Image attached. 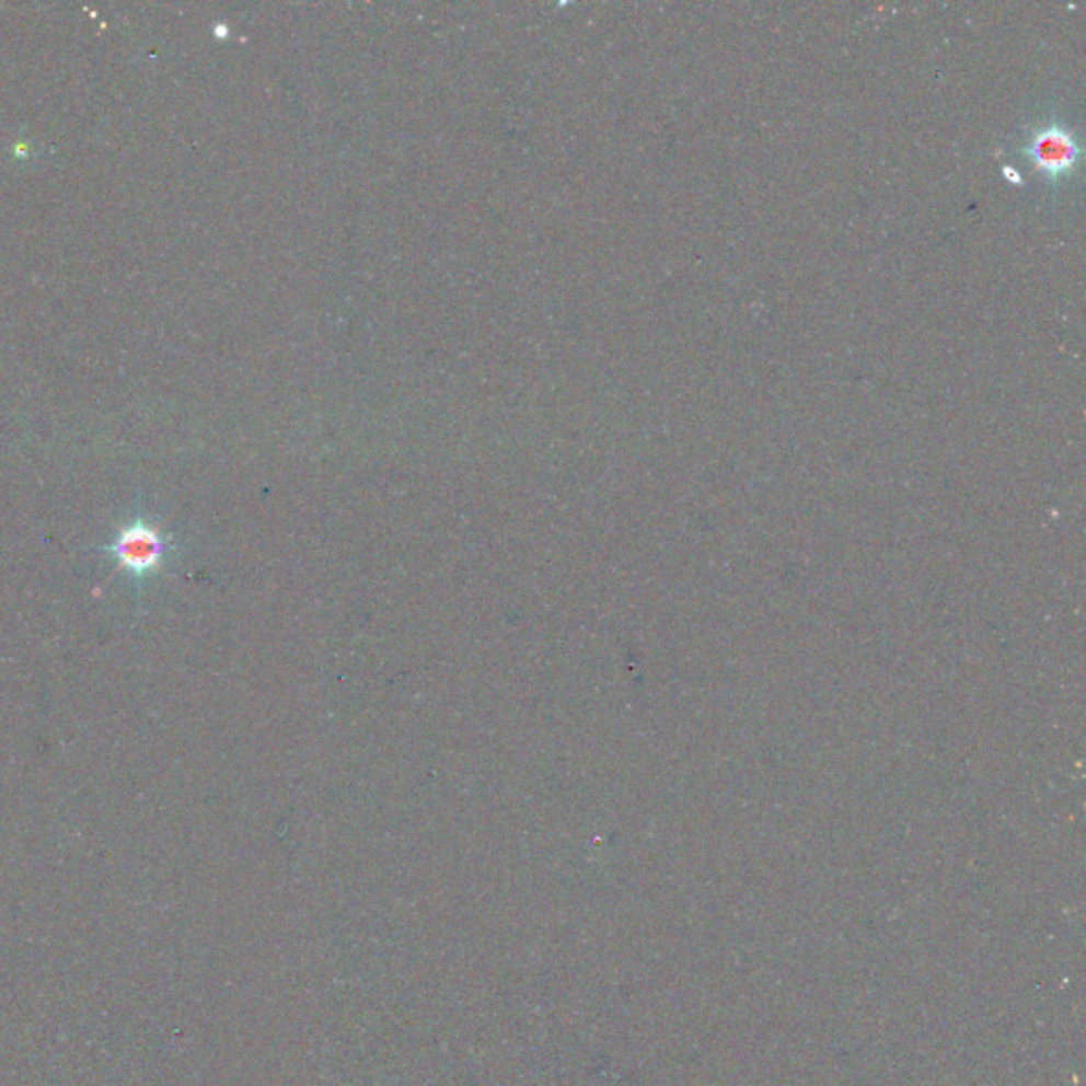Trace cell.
I'll list each match as a JSON object with an SVG mask.
<instances>
[{"label": "cell", "mask_w": 1086, "mask_h": 1086, "mask_svg": "<svg viewBox=\"0 0 1086 1086\" xmlns=\"http://www.w3.org/2000/svg\"><path fill=\"white\" fill-rule=\"evenodd\" d=\"M174 552V538L145 513L119 522L111 540L102 545V556L132 584L136 592L169 569Z\"/></svg>", "instance_id": "obj_1"}, {"label": "cell", "mask_w": 1086, "mask_h": 1086, "mask_svg": "<svg viewBox=\"0 0 1086 1086\" xmlns=\"http://www.w3.org/2000/svg\"><path fill=\"white\" fill-rule=\"evenodd\" d=\"M1018 153L1051 185L1063 183L1083 164L1081 140L1061 119H1049L1036 126Z\"/></svg>", "instance_id": "obj_2"}, {"label": "cell", "mask_w": 1086, "mask_h": 1086, "mask_svg": "<svg viewBox=\"0 0 1086 1086\" xmlns=\"http://www.w3.org/2000/svg\"><path fill=\"white\" fill-rule=\"evenodd\" d=\"M1002 172H1004V176H1006V178H1010L1013 183H1017V185H1020V183H1023V176H1020L1017 170L1013 169V166H1004V170H1002Z\"/></svg>", "instance_id": "obj_3"}]
</instances>
